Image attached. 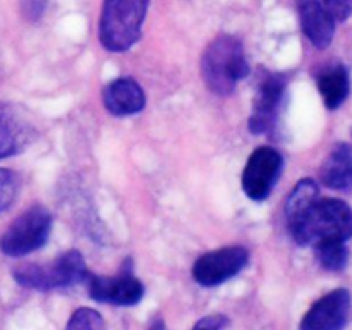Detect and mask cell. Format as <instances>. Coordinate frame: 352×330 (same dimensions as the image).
Instances as JSON below:
<instances>
[{"label":"cell","mask_w":352,"mask_h":330,"mask_svg":"<svg viewBox=\"0 0 352 330\" xmlns=\"http://www.w3.org/2000/svg\"><path fill=\"white\" fill-rule=\"evenodd\" d=\"M285 82L284 76L280 74H265L256 88V95L253 100V110L250 117V131L253 134L270 133L277 124L280 109L285 98Z\"/></svg>","instance_id":"ba28073f"},{"label":"cell","mask_w":352,"mask_h":330,"mask_svg":"<svg viewBox=\"0 0 352 330\" xmlns=\"http://www.w3.org/2000/svg\"><path fill=\"white\" fill-rule=\"evenodd\" d=\"M320 179L333 191H352V144L337 143L320 168Z\"/></svg>","instance_id":"5bb4252c"},{"label":"cell","mask_w":352,"mask_h":330,"mask_svg":"<svg viewBox=\"0 0 352 330\" xmlns=\"http://www.w3.org/2000/svg\"><path fill=\"white\" fill-rule=\"evenodd\" d=\"M150 0H103L98 36L103 48L126 52L138 43Z\"/></svg>","instance_id":"3957f363"},{"label":"cell","mask_w":352,"mask_h":330,"mask_svg":"<svg viewBox=\"0 0 352 330\" xmlns=\"http://www.w3.org/2000/svg\"><path fill=\"white\" fill-rule=\"evenodd\" d=\"M19 195V177L9 168H0V213L6 212Z\"/></svg>","instance_id":"ac0fdd59"},{"label":"cell","mask_w":352,"mask_h":330,"mask_svg":"<svg viewBox=\"0 0 352 330\" xmlns=\"http://www.w3.org/2000/svg\"><path fill=\"white\" fill-rule=\"evenodd\" d=\"M148 330H167V327H165L164 320L158 316V318H155L153 322L150 323V329H148Z\"/></svg>","instance_id":"603a6c76"},{"label":"cell","mask_w":352,"mask_h":330,"mask_svg":"<svg viewBox=\"0 0 352 330\" xmlns=\"http://www.w3.org/2000/svg\"><path fill=\"white\" fill-rule=\"evenodd\" d=\"M48 0H21V10L28 21H38L45 12Z\"/></svg>","instance_id":"44dd1931"},{"label":"cell","mask_w":352,"mask_h":330,"mask_svg":"<svg viewBox=\"0 0 352 330\" xmlns=\"http://www.w3.org/2000/svg\"><path fill=\"white\" fill-rule=\"evenodd\" d=\"M284 170V158L280 151L270 146H261L251 153L243 172V191L254 201H263Z\"/></svg>","instance_id":"8992f818"},{"label":"cell","mask_w":352,"mask_h":330,"mask_svg":"<svg viewBox=\"0 0 352 330\" xmlns=\"http://www.w3.org/2000/svg\"><path fill=\"white\" fill-rule=\"evenodd\" d=\"M103 105L112 116L126 117L140 113L146 105V95L138 81L131 78H120L110 81L102 93Z\"/></svg>","instance_id":"7c38bea8"},{"label":"cell","mask_w":352,"mask_h":330,"mask_svg":"<svg viewBox=\"0 0 352 330\" xmlns=\"http://www.w3.org/2000/svg\"><path fill=\"white\" fill-rule=\"evenodd\" d=\"M89 298L98 302H109L117 306H133L143 299L144 287L133 275L131 261H126V268L116 277L88 275Z\"/></svg>","instance_id":"9c48e42d"},{"label":"cell","mask_w":352,"mask_h":330,"mask_svg":"<svg viewBox=\"0 0 352 330\" xmlns=\"http://www.w3.org/2000/svg\"><path fill=\"white\" fill-rule=\"evenodd\" d=\"M320 95L329 110H337L351 93L349 69L342 64H333L323 69L316 78Z\"/></svg>","instance_id":"9a60e30c"},{"label":"cell","mask_w":352,"mask_h":330,"mask_svg":"<svg viewBox=\"0 0 352 330\" xmlns=\"http://www.w3.org/2000/svg\"><path fill=\"white\" fill-rule=\"evenodd\" d=\"M289 230L301 246H316L325 241L346 243L352 237V210L339 198H318Z\"/></svg>","instance_id":"6da1fadb"},{"label":"cell","mask_w":352,"mask_h":330,"mask_svg":"<svg viewBox=\"0 0 352 330\" xmlns=\"http://www.w3.org/2000/svg\"><path fill=\"white\" fill-rule=\"evenodd\" d=\"M34 138L36 129L26 109L16 103L0 102V160L24 151Z\"/></svg>","instance_id":"30bf717a"},{"label":"cell","mask_w":352,"mask_h":330,"mask_svg":"<svg viewBox=\"0 0 352 330\" xmlns=\"http://www.w3.org/2000/svg\"><path fill=\"white\" fill-rule=\"evenodd\" d=\"M315 253L320 265L329 272H340L349 263V250L342 241H325L316 244Z\"/></svg>","instance_id":"e0dca14e"},{"label":"cell","mask_w":352,"mask_h":330,"mask_svg":"<svg viewBox=\"0 0 352 330\" xmlns=\"http://www.w3.org/2000/svg\"><path fill=\"white\" fill-rule=\"evenodd\" d=\"M248 65L244 47L237 38L220 34L210 41L201 55V78L206 88L220 96H227L236 89L241 79L248 78Z\"/></svg>","instance_id":"7a4b0ae2"},{"label":"cell","mask_w":352,"mask_h":330,"mask_svg":"<svg viewBox=\"0 0 352 330\" xmlns=\"http://www.w3.org/2000/svg\"><path fill=\"white\" fill-rule=\"evenodd\" d=\"M88 275L85 258L76 250L65 251L50 265H21L14 270L17 284L34 291L71 287L86 280Z\"/></svg>","instance_id":"277c9868"},{"label":"cell","mask_w":352,"mask_h":330,"mask_svg":"<svg viewBox=\"0 0 352 330\" xmlns=\"http://www.w3.org/2000/svg\"><path fill=\"white\" fill-rule=\"evenodd\" d=\"M299 21L306 38L316 48H327L336 36V21L327 12L322 0H299Z\"/></svg>","instance_id":"4fadbf2b"},{"label":"cell","mask_w":352,"mask_h":330,"mask_svg":"<svg viewBox=\"0 0 352 330\" xmlns=\"http://www.w3.org/2000/svg\"><path fill=\"white\" fill-rule=\"evenodd\" d=\"M322 3L336 23H344L351 17L352 0H322Z\"/></svg>","instance_id":"ffe728a7"},{"label":"cell","mask_w":352,"mask_h":330,"mask_svg":"<svg viewBox=\"0 0 352 330\" xmlns=\"http://www.w3.org/2000/svg\"><path fill=\"white\" fill-rule=\"evenodd\" d=\"M320 198V189L313 179H302L289 195L287 201H285V219H287V226L291 227L292 223L298 222L306 210Z\"/></svg>","instance_id":"2e32d148"},{"label":"cell","mask_w":352,"mask_h":330,"mask_svg":"<svg viewBox=\"0 0 352 330\" xmlns=\"http://www.w3.org/2000/svg\"><path fill=\"white\" fill-rule=\"evenodd\" d=\"M227 325H229V320L223 315H210L199 320L192 330H223Z\"/></svg>","instance_id":"7402d4cb"},{"label":"cell","mask_w":352,"mask_h":330,"mask_svg":"<svg viewBox=\"0 0 352 330\" xmlns=\"http://www.w3.org/2000/svg\"><path fill=\"white\" fill-rule=\"evenodd\" d=\"M351 292L340 287L329 292L306 313L299 330H342L349 320Z\"/></svg>","instance_id":"8fae6325"},{"label":"cell","mask_w":352,"mask_h":330,"mask_svg":"<svg viewBox=\"0 0 352 330\" xmlns=\"http://www.w3.org/2000/svg\"><path fill=\"white\" fill-rule=\"evenodd\" d=\"M52 215L43 206H31L21 213L0 237V250L7 256H26L45 246L50 237Z\"/></svg>","instance_id":"5b68a950"},{"label":"cell","mask_w":352,"mask_h":330,"mask_svg":"<svg viewBox=\"0 0 352 330\" xmlns=\"http://www.w3.org/2000/svg\"><path fill=\"white\" fill-rule=\"evenodd\" d=\"M250 260V253L243 246H226L210 251L196 260L192 277L203 287H215L229 278H234L244 270Z\"/></svg>","instance_id":"52a82bcc"},{"label":"cell","mask_w":352,"mask_h":330,"mask_svg":"<svg viewBox=\"0 0 352 330\" xmlns=\"http://www.w3.org/2000/svg\"><path fill=\"white\" fill-rule=\"evenodd\" d=\"M65 330H105L102 315L91 308H81L71 316Z\"/></svg>","instance_id":"d6986e66"}]
</instances>
